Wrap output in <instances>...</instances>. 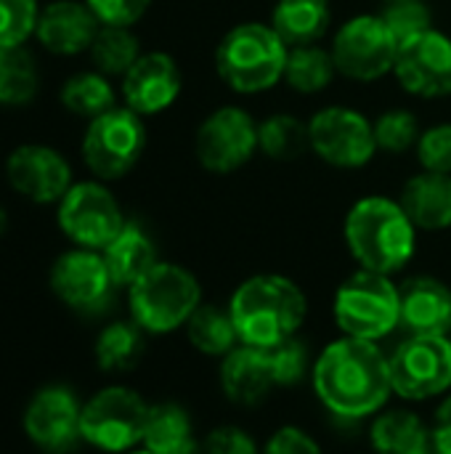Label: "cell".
Masks as SVG:
<instances>
[{"label": "cell", "instance_id": "26", "mask_svg": "<svg viewBox=\"0 0 451 454\" xmlns=\"http://www.w3.org/2000/svg\"><path fill=\"white\" fill-rule=\"evenodd\" d=\"M330 21V0H279L271 11V27L290 48L319 43Z\"/></svg>", "mask_w": 451, "mask_h": 454}, {"label": "cell", "instance_id": "8", "mask_svg": "<svg viewBox=\"0 0 451 454\" xmlns=\"http://www.w3.org/2000/svg\"><path fill=\"white\" fill-rule=\"evenodd\" d=\"M149 404L125 386H109L82 404V442L104 452H128L144 442Z\"/></svg>", "mask_w": 451, "mask_h": 454}, {"label": "cell", "instance_id": "24", "mask_svg": "<svg viewBox=\"0 0 451 454\" xmlns=\"http://www.w3.org/2000/svg\"><path fill=\"white\" fill-rule=\"evenodd\" d=\"M141 444L152 454H202V442L194 434L191 415L173 402L149 407Z\"/></svg>", "mask_w": 451, "mask_h": 454}, {"label": "cell", "instance_id": "6", "mask_svg": "<svg viewBox=\"0 0 451 454\" xmlns=\"http://www.w3.org/2000/svg\"><path fill=\"white\" fill-rule=\"evenodd\" d=\"M332 317L343 335L377 343L401 327L399 285L385 274L359 269L338 287Z\"/></svg>", "mask_w": 451, "mask_h": 454}, {"label": "cell", "instance_id": "10", "mask_svg": "<svg viewBox=\"0 0 451 454\" xmlns=\"http://www.w3.org/2000/svg\"><path fill=\"white\" fill-rule=\"evenodd\" d=\"M330 51L338 74L359 82H375L393 72L399 40L380 13H359L338 29Z\"/></svg>", "mask_w": 451, "mask_h": 454}, {"label": "cell", "instance_id": "30", "mask_svg": "<svg viewBox=\"0 0 451 454\" xmlns=\"http://www.w3.org/2000/svg\"><path fill=\"white\" fill-rule=\"evenodd\" d=\"M308 149H311L308 122L292 114H271L263 122H258V152H263L266 157L287 162V160H298Z\"/></svg>", "mask_w": 451, "mask_h": 454}, {"label": "cell", "instance_id": "1", "mask_svg": "<svg viewBox=\"0 0 451 454\" xmlns=\"http://www.w3.org/2000/svg\"><path fill=\"white\" fill-rule=\"evenodd\" d=\"M316 399L343 420H364L377 415L391 394V364L375 340L338 338L311 367Z\"/></svg>", "mask_w": 451, "mask_h": 454}, {"label": "cell", "instance_id": "45", "mask_svg": "<svg viewBox=\"0 0 451 454\" xmlns=\"http://www.w3.org/2000/svg\"><path fill=\"white\" fill-rule=\"evenodd\" d=\"M385 3H399V0H385Z\"/></svg>", "mask_w": 451, "mask_h": 454}, {"label": "cell", "instance_id": "18", "mask_svg": "<svg viewBox=\"0 0 451 454\" xmlns=\"http://www.w3.org/2000/svg\"><path fill=\"white\" fill-rule=\"evenodd\" d=\"M183 88V74L178 61L165 51L141 53V59L122 77L120 93L128 109L141 117L159 114L170 109Z\"/></svg>", "mask_w": 451, "mask_h": 454}, {"label": "cell", "instance_id": "36", "mask_svg": "<svg viewBox=\"0 0 451 454\" xmlns=\"http://www.w3.org/2000/svg\"><path fill=\"white\" fill-rule=\"evenodd\" d=\"M37 0H0V45H24L40 19Z\"/></svg>", "mask_w": 451, "mask_h": 454}, {"label": "cell", "instance_id": "7", "mask_svg": "<svg viewBox=\"0 0 451 454\" xmlns=\"http://www.w3.org/2000/svg\"><path fill=\"white\" fill-rule=\"evenodd\" d=\"M146 149L144 117L128 106H114L90 120L82 136V160L98 181L128 176Z\"/></svg>", "mask_w": 451, "mask_h": 454}, {"label": "cell", "instance_id": "22", "mask_svg": "<svg viewBox=\"0 0 451 454\" xmlns=\"http://www.w3.org/2000/svg\"><path fill=\"white\" fill-rule=\"evenodd\" d=\"M417 231H444L451 226V176L423 170L412 176L399 197Z\"/></svg>", "mask_w": 451, "mask_h": 454}, {"label": "cell", "instance_id": "43", "mask_svg": "<svg viewBox=\"0 0 451 454\" xmlns=\"http://www.w3.org/2000/svg\"><path fill=\"white\" fill-rule=\"evenodd\" d=\"M5 231V213H3V207H0V234Z\"/></svg>", "mask_w": 451, "mask_h": 454}, {"label": "cell", "instance_id": "28", "mask_svg": "<svg viewBox=\"0 0 451 454\" xmlns=\"http://www.w3.org/2000/svg\"><path fill=\"white\" fill-rule=\"evenodd\" d=\"M338 67L332 59V51L314 45H295L287 53V67H284V82L306 96L322 93L324 88H330V82L335 80Z\"/></svg>", "mask_w": 451, "mask_h": 454}, {"label": "cell", "instance_id": "31", "mask_svg": "<svg viewBox=\"0 0 451 454\" xmlns=\"http://www.w3.org/2000/svg\"><path fill=\"white\" fill-rule=\"evenodd\" d=\"M88 53L96 64V72L106 77H125L128 69L141 59V43L130 27H101Z\"/></svg>", "mask_w": 451, "mask_h": 454}, {"label": "cell", "instance_id": "39", "mask_svg": "<svg viewBox=\"0 0 451 454\" xmlns=\"http://www.w3.org/2000/svg\"><path fill=\"white\" fill-rule=\"evenodd\" d=\"M101 27H133L138 24L152 0H85Z\"/></svg>", "mask_w": 451, "mask_h": 454}, {"label": "cell", "instance_id": "3", "mask_svg": "<svg viewBox=\"0 0 451 454\" xmlns=\"http://www.w3.org/2000/svg\"><path fill=\"white\" fill-rule=\"evenodd\" d=\"M343 237L359 269L375 274L401 271L417 250V226L399 200L364 197L346 213Z\"/></svg>", "mask_w": 451, "mask_h": 454}, {"label": "cell", "instance_id": "16", "mask_svg": "<svg viewBox=\"0 0 451 454\" xmlns=\"http://www.w3.org/2000/svg\"><path fill=\"white\" fill-rule=\"evenodd\" d=\"M82 404L69 388L51 386L43 388L24 412L27 436L48 454H66L82 442L80 431Z\"/></svg>", "mask_w": 451, "mask_h": 454}, {"label": "cell", "instance_id": "19", "mask_svg": "<svg viewBox=\"0 0 451 454\" xmlns=\"http://www.w3.org/2000/svg\"><path fill=\"white\" fill-rule=\"evenodd\" d=\"M101 24L85 0H56L40 11L35 37L56 56H77L90 51Z\"/></svg>", "mask_w": 451, "mask_h": 454}, {"label": "cell", "instance_id": "12", "mask_svg": "<svg viewBox=\"0 0 451 454\" xmlns=\"http://www.w3.org/2000/svg\"><path fill=\"white\" fill-rule=\"evenodd\" d=\"M258 152V122L242 106L210 112L194 136V154L207 173L229 176L245 168Z\"/></svg>", "mask_w": 451, "mask_h": 454}, {"label": "cell", "instance_id": "33", "mask_svg": "<svg viewBox=\"0 0 451 454\" xmlns=\"http://www.w3.org/2000/svg\"><path fill=\"white\" fill-rule=\"evenodd\" d=\"M144 356V330L136 322H114L104 327L96 340L98 367L106 372H125Z\"/></svg>", "mask_w": 451, "mask_h": 454}, {"label": "cell", "instance_id": "14", "mask_svg": "<svg viewBox=\"0 0 451 454\" xmlns=\"http://www.w3.org/2000/svg\"><path fill=\"white\" fill-rule=\"evenodd\" d=\"M393 74L399 85L417 98L451 96V37L431 27L399 45Z\"/></svg>", "mask_w": 451, "mask_h": 454}, {"label": "cell", "instance_id": "23", "mask_svg": "<svg viewBox=\"0 0 451 454\" xmlns=\"http://www.w3.org/2000/svg\"><path fill=\"white\" fill-rule=\"evenodd\" d=\"M369 444L375 454H433V434L417 412L388 410L372 420Z\"/></svg>", "mask_w": 451, "mask_h": 454}, {"label": "cell", "instance_id": "2", "mask_svg": "<svg viewBox=\"0 0 451 454\" xmlns=\"http://www.w3.org/2000/svg\"><path fill=\"white\" fill-rule=\"evenodd\" d=\"M229 314L239 343L268 351L298 335L308 314V301L290 277L255 274L234 290Z\"/></svg>", "mask_w": 451, "mask_h": 454}, {"label": "cell", "instance_id": "27", "mask_svg": "<svg viewBox=\"0 0 451 454\" xmlns=\"http://www.w3.org/2000/svg\"><path fill=\"white\" fill-rule=\"evenodd\" d=\"M186 338L189 343L202 354V356H213V359H223L226 354H231L239 346V333L234 327V319L229 314V306H210L202 303L191 319L186 322Z\"/></svg>", "mask_w": 451, "mask_h": 454}, {"label": "cell", "instance_id": "41", "mask_svg": "<svg viewBox=\"0 0 451 454\" xmlns=\"http://www.w3.org/2000/svg\"><path fill=\"white\" fill-rule=\"evenodd\" d=\"M260 454H322V447L308 431L298 426H282L268 436Z\"/></svg>", "mask_w": 451, "mask_h": 454}, {"label": "cell", "instance_id": "5", "mask_svg": "<svg viewBox=\"0 0 451 454\" xmlns=\"http://www.w3.org/2000/svg\"><path fill=\"white\" fill-rule=\"evenodd\" d=\"M128 293L130 317L149 335H167L186 327L191 314L202 306L199 279L189 269L165 261H157Z\"/></svg>", "mask_w": 451, "mask_h": 454}, {"label": "cell", "instance_id": "17", "mask_svg": "<svg viewBox=\"0 0 451 454\" xmlns=\"http://www.w3.org/2000/svg\"><path fill=\"white\" fill-rule=\"evenodd\" d=\"M51 287L77 311H98L109 303L117 285L98 250L77 247L56 258L51 269Z\"/></svg>", "mask_w": 451, "mask_h": 454}, {"label": "cell", "instance_id": "25", "mask_svg": "<svg viewBox=\"0 0 451 454\" xmlns=\"http://www.w3.org/2000/svg\"><path fill=\"white\" fill-rule=\"evenodd\" d=\"M101 255L117 287H130L157 263V247L152 237L133 221L122 226V231L101 250Z\"/></svg>", "mask_w": 451, "mask_h": 454}, {"label": "cell", "instance_id": "13", "mask_svg": "<svg viewBox=\"0 0 451 454\" xmlns=\"http://www.w3.org/2000/svg\"><path fill=\"white\" fill-rule=\"evenodd\" d=\"M311 152L332 168L354 170L377 154L375 122L351 106H327L308 120Z\"/></svg>", "mask_w": 451, "mask_h": 454}, {"label": "cell", "instance_id": "21", "mask_svg": "<svg viewBox=\"0 0 451 454\" xmlns=\"http://www.w3.org/2000/svg\"><path fill=\"white\" fill-rule=\"evenodd\" d=\"M221 388L229 402L239 407H255L276 388L268 351L239 343L231 354L221 359Z\"/></svg>", "mask_w": 451, "mask_h": 454}, {"label": "cell", "instance_id": "38", "mask_svg": "<svg viewBox=\"0 0 451 454\" xmlns=\"http://www.w3.org/2000/svg\"><path fill=\"white\" fill-rule=\"evenodd\" d=\"M415 149L423 170L451 176V122H439L423 130Z\"/></svg>", "mask_w": 451, "mask_h": 454}, {"label": "cell", "instance_id": "35", "mask_svg": "<svg viewBox=\"0 0 451 454\" xmlns=\"http://www.w3.org/2000/svg\"><path fill=\"white\" fill-rule=\"evenodd\" d=\"M383 21L393 32V37L401 43L428 32L433 27V11L423 0H399V3H385L380 11Z\"/></svg>", "mask_w": 451, "mask_h": 454}, {"label": "cell", "instance_id": "40", "mask_svg": "<svg viewBox=\"0 0 451 454\" xmlns=\"http://www.w3.org/2000/svg\"><path fill=\"white\" fill-rule=\"evenodd\" d=\"M202 454H260L250 431L239 426H221L202 442Z\"/></svg>", "mask_w": 451, "mask_h": 454}, {"label": "cell", "instance_id": "15", "mask_svg": "<svg viewBox=\"0 0 451 454\" xmlns=\"http://www.w3.org/2000/svg\"><path fill=\"white\" fill-rule=\"evenodd\" d=\"M5 178L13 186V192L37 205L61 202V197L74 184L72 168L64 160V154L45 144L16 146L5 160Z\"/></svg>", "mask_w": 451, "mask_h": 454}, {"label": "cell", "instance_id": "9", "mask_svg": "<svg viewBox=\"0 0 451 454\" xmlns=\"http://www.w3.org/2000/svg\"><path fill=\"white\" fill-rule=\"evenodd\" d=\"M393 394L407 402H428L451 388L449 335H407L391 354Z\"/></svg>", "mask_w": 451, "mask_h": 454}, {"label": "cell", "instance_id": "34", "mask_svg": "<svg viewBox=\"0 0 451 454\" xmlns=\"http://www.w3.org/2000/svg\"><path fill=\"white\" fill-rule=\"evenodd\" d=\"M423 130L420 122L412 112L407 109H391L385 114H380L375 120V141H377V152H388V154H404L409 149L417 146Z\"/></svg>", "mask_w": 451, "mask_h": 454}, {"label": "cell", "instance_id": "46", "mask_svg": "<svg viewBox=\"0 0 451 454\" xmlns=\"http://www.w3.org/2000/svg\"><path fill=\"white\" fill-rule=\"evenodd\" d=\"M449 338H451V333H449Z\"/></svg>", "mask_w": 451, "mask_h": 454}, {"label": "cell", "instance_id": "11", "mask_svg": "<svg viewBox=\"0 0 451 454\" xmlns=\"http://www.w3.org/2000/svg\"><path fill=\"white\" fill-rule=\"evenodd\" d=\"M61 231L85 250H104L128 223L117 197L96 178L72 184L56 210Z\"/></svg>", "mask_w": 451, "mask_h": 454}, {"label": "cell", "instance_id": "20", "mask_svg": "<svg viewBox=\"0 0 451 454\" xmlns=\"http://www.w3.org/2000/svg\"><path fill=\"white\" fill-rule=\"evenodd\" d=\"M401 327L407 335H449L451 287L436 277H409L399 285Z\"/></svg>", "mask_w": 451, "mask_h": 454}, {"label": "cell", "instance_id": "42", "mask_svg": "<svg viewBox=\"0 0 451 454\" xmlns=\"http://www.w3.org/2000/svg\"><path fill=\"white\" fill-rule=\"evenodd\" d=\"M431 434H433V454H451V396H447L436 410Z\"/></svg>", "mask_w": 451, "mask_h": 454}, {"label": "cell", "instance_id": "32", "mask_svg": "<svg viewBox=\"0 0 451 454\" xmlns=\"http://www.w3.org/2000/svg\"><path fill=\"white\" fill-rule=\"evenodd\" d=\"M37 67L24 45H0V104L24 106L37 93Z\"/></svg>", "mask_w": 451, "mask_h": 454}, {"label": "cell", "instance_id": "37", "mask_svg": "<svg viewBox=\"0 0 451 454\" xmlns=\"http://www.w3.org/2000/svg\"><path fill=\"white\" fill-rule=\"evenodd\" d=\"M268 362H271V372H274V383L276 388H292L298 386L306 375H308V348L303 340L290 338L274 348H268Z\"/></svg>", "mask_w": 451, "mask_h": 454}, {"label": "cell", "instance_id": "44", "mask_svg": "<svg viewBox=\"0 0 451 454\" xmlns=\"http://www.w3.org/2000/svg\"><path fill=\"white\" fill-rule=\"evenodd\" d=\"M130 454H152V452H146V450H141V452H130Z\"/></svg>", "mask_w": 451, "mask_h": 454}, {"label": "cell", "instance_id": "4", "mask_svg": "<svg viewBox=\"0 0 451 454\" xmlns=\"http://www.w3.org/2000/svg\"><path fill=\"white\" fill-rule=\"evenodd\" d=\"M290 45L271 24L245 21L231 27L215 48L218 77L242 96L271 90L284 80Z\"/></svg>", "mask_w": 451, "mask_h": 454}, {"label": "cell", "instance_id": "29", "mask_svg": "<svg viewBox=\"0 0 451 454\" xmlns=\"http://www.w3.org/2000/svg\"><path fill=\"white\" fill-rule=\"evenodd\" d=\"M61 104H64L66 112H72L77 117L96 120L104 112L117 106V93H114L106 74H101V72H80V74H72L61 85Z\"/></svg>", "mask_w": 451, "mask_h": 454}]
</instances>
